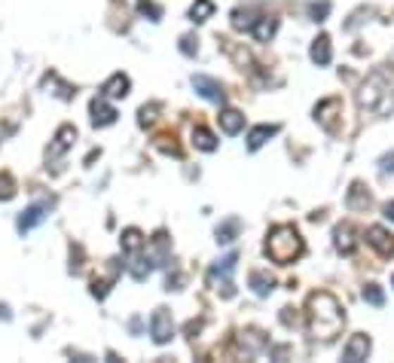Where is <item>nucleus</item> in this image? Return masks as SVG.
Segmentation results:
<instances>
[{"label": "nucleus", "instance_id": "f257e3e1", "mask_svg": "<svg viewBox=\"0 0 394 363\" xmlns=\"http://www.w3.org/2000/svg\"><path fill=\"white\" fill-rule=\"evenodd\" d=\"M306 321H309V336L312 342L330 345L345 327V309L339 300L327 290H315L306 300Z\"/></svg>", "mask_w": 394, "mask_h": 363}, {"label": "nucleus", "instance_id": "f03ea898", "mask_svg": "<svg viewBox=\"0 0 394 363\" xmlns=\"http://www.w3.org/2000/svg\"><path fill=\"white\" fill-rule=\"evenodd\" d=\"M357 107L376 116H391L394 113V70L388 64L376 68L364 86L357 89Z\"/></svg>", "mask_w": 394, "mask_h": 363}, {"label": "nucleus", "instance_id": "7ed1b4c3", "mask_svg": "<svg viewBox=\"0 0 394 363\" xmlns=\"http://www.w3.org/2000/svg\"><path fill=\"white\" fill-rule=\"evenodd\" d=\"M302 254H306V241H302L297 226L278 223V226L269 229V235H266V257H269L275 266H290V263H297Z\"/></svg>", "mask_w": 394, "mask_h": 363}, {"label": "nucleus", "instance_id": "20e7f679", "mask_svg": "<svg viewBox=\"0 0 394 363\" xmlns=\"http://www.w3.org/2000/svg\"><path fill=\"white\" fill-rule=\"evenodd\" d=\"M235 263H238V257L229 254V257H223L220 263H214L208 269V287H214L223 300H233V296H235L233 278H229V275H233V269H235Z\"/></svg>", "mask_w": 394, "mask_h": 363}, {"label": "nucleus", "instance_id": "39448f33", "mask_svg": "<svg viewBox=\"0 0 394 363\" xmlns=\"http://www.w3.org/2000/svg\"><path fill=\"white\" fill-rule=\"evenodd\" d=\"M343 98H324L321 104L315 107V123L324 128V132L336 135L339 125H343Z\"/></svg>", "mask_w": 394, "mask_h": 363}, {"label": "nucleus", "instance_id": "423d86ee", "mask_svg": "<svg viewBox=\"0 0 394 363\" xmlns=\"http://www.w3.org/2000/svg\"><path fill=\"white\" fill-rule=\"evenodd\" d=\"M150 336L156 345H168L171 336H174V321H171V314L165 312V309H156L153 312V318H150Z\"/></svg>", "mask_w": 394, "mask_h": 363}, {"label": "nucleus", "instance_id": "0eeeda50", "mask_svg": "<svg viewBox=\"0 0 394 363\" xmlns=\"http://www.w3.org/2000/svg\"><path fill=\"white\" fill-rule=\"evenodd\" d=\"M49 208H52V199L49 202H34L31 208H25L22 214H18V232H31L34 226H40V223L49 217Z\"/></svg>", "mask_w": 394, "mask_h": 363}, {"label": "nucleus", "instance_id": "6e6552de", "mask_svg": "<svg viewBox=\"0 0 394 363\" xmlns=\"http://www.w3.org/2000/svg\"><path fill=\"white\" fill-rule=\"evenodd\" d=\"M367 245H370L382 259L394 257V235L385 226H370L367 229Z\"/></svg>", "mask_w": 394, "mask_h": 363}, {"label": "nucleus", "instance_id": "1a4fd4ad", "mask_svg": "<svg viewBox=\"0 0 394 363\" xmlns=\"http://www.w3.org/2000/svg\"><path fill=\"white\" fill-rule=\"evenodd\" d=\"M192 86H196V92H199L202 98L214 101V104H220V107L226 104V92H223V86H220L214 77H205V73H199V77H192Z\"/></svg>", "mask_w": 394, "mask_h": 363}, {"label": "nucleus", "instance_id": "9d476101", "mask_svg": "<svg viewBox=\"0 0 394 363\" xmlns=\"http://www.w3.org/2000/svg\"><path fill=\"white\" fill-rule=\"evenodd\" d=\"M370 336L367 333H355L352 339H348V345L343 348V360L345 363H361V360H367L370 357Z\"/></svg>", "mask_w": 394, "mask_h": 363}, {"label": "nucleus", "instance_id": "9b49d317", "mask_svg": "<svg viewBox=\"0 0 394 363\" xmlns=\"http://www.w3.org/2000/svg\"><path fill=\"white\" fill-rule=\"evenodd\" d=\"M73 141H77V128L73 125H61L59 132H55L49 150H46V159H59V156H64L73 147Z\"/></svg>", "mask_w": 394, "mask_h": 363}, {"label": "nucleus", "instance_id": "f8f14e48", "mask_svg": "<svg viewBox=\"0 0 394 363\" xmlns=\"http://www.w3.org/2000/svg\"><path fill=\"white\" fill-rule=\"evenodd\" d=\"M119 272H123V263H119V259H107V275L92 281V296H95V300H104V296L110 293V287L116 284Z\"/></svg>", "mask_w": 394, "mask_h": 363}, {"label": "nucleus", "instance_id": "ddd939ff", "mask_svg": "<svg viewBox=\"0 0 394 363\" xmlns=\"http://www.w3.org/2000/svg\"><path fill=\"white\" fill-rule=\"evenodd\" d=\"M89 113H92V125H95V128H107V125L116 123V110L107 104L104 95L92 101V104H89Z\"/></svg>", "mask_w": 394, "mask_h": 363}, {"label": "nucleus", "instance_id": "4468645a", "mask_svg": "<svg viewBox=\"0 0 394 363\" xmlns=\"http://www.w3.org/2000/svg\"><path fill=\"white\" fill-rule=\"evenodd\" d=\"M333 238H336V250L343 257H352L355 250H357V229L352 226V223H343V226H336Z\"/></svg>", "mask_w": 394, "mask_h": 363}, {"label": "nucleus", "instance_id": "2eb2a0df", "mask_svg": "<svg viewBox=\"0 0 394 363\" xmlns=\"http://www.w3.org/2000/svg\"><path fill=\"white\" fill-rule=\"evenodd\" d=\"M345 204L348 211H367L373 204V195L367 192V186L361 180H355L352 186H348V195H345Z\"/></svg>", "mask_w": 394, "mask_h": 363}, {"label": "nucleus", "instance_id": "dca6fc26", "mask_svg": "<svg viewBox=\"0 0 394 363\" xmlns=\"http://www.w3.org/2000/svg\"><path fill=\"white\" fill-rule=\"evenodd\" d=\"M128 89H132V80H128L125 73H113V77L101 86V95H104L107 101H116V98H125Z\"/></svg>", "mask_w": 394, "mask_h": 363}, {"label": "nucleus", "instance_id": "f3484780", "mask_svg": "<svg viewBox=\"0 0 394 363\" xmlns=\"http://www.w3.org/2000/svg\"><path fill=\"white\" fill-rule=\"evenodd\" d=\"M220 46H223V52H226L229 59H233L242 70H254V59H251V52H247L245 46H238V43H233V40H226V37H220Z\"/></svg>", "mask_w": 394, "mask_h": 363}, {"label": "nucleus", "instance_id": "a211bd4d", "mask_svg": "<svg viewBox=\"0 0 394 363\" xmlns=\"http://www.w3.org/2000/svg\"><path fill=\"white\" fill-rule=\"evenodd\" d=\"M275 31H278V18H272V16H257V22L251 27V37L257 43H269Z\"/></svg>", "mask_w": 394, "mask_h": 363}, {"label": "nucleus", "instance_id": "6ab92c4d", "mask_svg": "<svg viewBox=\"0 0 394 363\" xmlns=\"http://www.w3.org/2000/svg\"><path fill=\"white\" fill-rule=\"evenodd\" d=\"M309 55H312V61H315L318 68H327L330 59H333V49H330V37L327 34H318L315 40H312Z\"/></svg>", "mask_w": 394, "mask_h": 363}, {"label": "nucleus", "instance_id": "aec40b11", "mask_svg": "<svg viewBox=\"0 0 394 363\" xmlns=\"http://www.w3.org/2000/svg\"><path fill=\"white\" fill-rule=\"evenodd\" d=\"M153 259H150V254H141V250H137V254H132V263H128V272H132V278L135 281H147V278H150V272H153Z\"/></svg>", "mask_w": 394, "mask_h": 363}, {"label": "nucleus", "instance_id": "412c9836", "mask_svg": "<svg viewBox=\"0 0 394 363\" xmlns=\"http://www.w3.org/2000/svg\"><path fill=\"white\" fill-rule=\"evenodd\" d=\"M217 119H220V128H223L226 135H238L245 128V113H238V110H233V107H223Z\"/></svg>", "mask_w": 394, "mask_h": 363}, {"label": "nucleus", "instance_id": "4be33fe9", "mask_svg": "<svg viewBox=\"0 0 394 363\" xmlns=\"http://www.w3.org/2000/svg\"><path fill=\"white\" fill-rule=\"evenodd\" d=\"M275 135H278V125H257V128H251V135H247V150L251 153L260 150V147Z\"/></svg>", "mask_w": 394, "mask_h": 363}, {"label": "nucleus", "instance_id": "5701e85b", "mask_svg": "<svg viewBox=\"0 0 394 363\" xmlns=\"http://www.w3.org/2000/svg\"><path fill=\"white\" fill-rule=\"evenodd\" d=\"M247 281H251V287H254L257 296H269V293L275 290V278H272L269 272H260V269H254Z\"/></svg>", "mask_w": 394, "mask_h": 363}, {"label": "nucleus", "instance_id": "b1692460", "mask_svg": "<svg viewBox=\"0 0 394 363\" xmlns=\"http://www.w3.org/2000/svg\"><path fill=\"white\" fill-rule=\"evenodd\" d=\"M119 241H123V250H125V254L128 257H132V254H137V250H144V245H147V238H144V232L141 229H125L123 232V238H119Z\"/></svg>", "mask_w": 394, "mask_h": 363}, {"label": "nucleus", "instance_id": "393cba45", "mask_svg": "<svg viewBox=\"0 0 394 363\" xmlns=\"http://www.w3.org/2000/svg\"><path fill=\"white\" fill-rule=\"evenodd\" d=\"M238 229H242V220L238 217H229L226 223H220L217 226V245H233L238 238Z\"/></svg>", "mask_w": 394, "mask_h": 363}, {"label": "nucleus", "instance_id": "a878e982", "mask_svg": "<svg viewBox=\"0 0 394 363\" xmlns=\"http://www.w3.org/2000/svg\"><path fill=\"white\" fill-rule=\"evenodd\" d=\"M238 345H242V351L245 355H257L260 348H266V336L260 330H247V333H242V339H238Z\"/></svg>", "mask_w": 394, "mask_h": 363}, {"label": "nucleus", "instance_id": "bb28decb", "mask_svg": "<svg viewBox=\"0 0 394 363\" xmlns=\"http://www.w3.org/2000/svg\"><path fill=\"white\" fill-rule=\"evenodd\" d=\"M192 144H196L199 150H205V153H214L217 150V137L211 135L208 128H202V125L192 128Z\"/></svg>", "mask_w": 394, "mask_h": 363}, {"label": "nucleus", "instance_id": "cd10ccee", "mask_svg": "<svg viewBox=\"0 0 394 363\" xmlns=\"http://www.w3.org/2000/svg\"><path fill=\"white\" fill-rule=\"evenodd\" d=\"M254 22H257L254 9H233V27H235V31H247V34H251Z\"/></svg>", "mask_w": 394, "mask_h": 363}, {"label": "nucleus", "instance_id": "c85d7f7f", "mask_svg": "<svg viewBox=\"0 0 394 363\" xmlns=\"http://www.w3.org/2000/svg\"><path fill=\"white\" fill-rule=\"evenodd\" d=\"M211 16H214V4H211V0H196V4L190 6V18H192V22H208Z\"/></svg>", "mask_w": 394, "mask_h": 363}, {"label": "nucleus", "instance_id": "c756f323", "mask_svg": "<svg viewBox=\"0 0 394 363\" xmlns=\"http://www.w3.org/2000/svg\"><path fill=\"white\" fill-rule=\"evenodd\" d=\"M43 86H55V89H59L55 95L64 98V101H70L73 95H77V89H73V86H64V82H59V77H55V73H46V77H43Z\"/></svg>", "mask_w": 394, "mask_h": 363}, {"label": "nucleus", "instance_id": "7c9ffc66", "mask_svg": "<svg viewBox=\"0 0 394 363\" xmlns=\"http://www.w3.org/2000/svg\"><path fill=\"white\" fill-rule=\"evenodd\" d=\"M364 300L370 302V305H382V302H385L382 287H379V284H367V287H364Z\"/></svg>", "mask_w": 394, "mask_h": 363}, {"label": "nucleus", "instance_id": "2f4dec72", "mask_svg": "<svg viewBox=\"0 0 394 363\" xmlns=\"http://www.w3.org/2000/svg\"><path fill=\"white\" fill-rule=\"evenodd\" d=\"M156 147H159L162 153H171V156H180V147L174 144V135H162V137H156Z\"/></svg>", "mask_w": 394, "mask_h": 363}, {"label": "nucleus", "instance_id": "473e14b6", "mask_svg": "<svg viewBox=\"0 0 394 363\" xmlns=\"http://www.w3.org/2000/svg\"><path fill=\"white\" fill-rule=\"evenodd\" d=\"M156 110H159V104H150V107H141L137 110V125L141 128H147L156 119Z\"/></svg>", "mask_w": 394, "mask_h": 363}, {"label": "nucleus", "instance_id": "72a5a7b5", "mask_svg": "<svg viewBox=\"0 0 394 363\" xmlns=\"http://www.w3.org/2000/svg\"><path fill=\"white\" fill-rule=\"evenodd\" d=\"M16 195V183H13V178H9V174H0V199H13Z\"/></svg>", "mask_w": 394, "mask_h": 363}, {"label": "nucleus", "instance_id": "f704fd0d", "mask_svg": "<svg viewBox=\"0 0 394 363\" xmlns=\"http://www.w3.org/2000/svg\"><path fill=\"white\" fill-rule=\"evenodd\" d=\"M180 52H183V55H196V52H199V40H196V37H192V34H183V37H180Z\"/></svg>", "mask_w": 394, "mask_h": 363}, {"label": "nucleus", "instance_id": "c9c22d12", "mask_svg": "<svg viewBox=\"0 0 394 363\" xmlns=\"http://www.w3.org/2000/svg\"><path fill=\"white\" fill-rule=\"evenodd\" d=\"M70 272L73 275L82 272V247L80 245H70Z\"/></svg>", "mask_w": 394, "mask_h": 363}, {"label": "nucleus", "instance_id": "e433bc0d", "mask_svg": "<svg viewBox=\"0 0 394 363\" xmlns=\"http://www.w3.org/2000/svg\"><path fill=\"white\" fill-rule=\"evenodd\" d=\"M281 324H284V327H300V314L293 312L290 305H284V309H281Z\"/></svg>", "mask_w": 394, "mask_h": 363}, {"label": "nucleus", "instance_id": "4c0bfd02", "mask_svg": "<svg viewBox=\"0 0 394 363\" xmlns=\"http://www.w3.org/2000/svg\"><path fill=\"white\" fill-rule=\"evenodd\" d=\"M309 13H312V18H315V22H324L327 13H330V4H327V0H321V4H312Z\"/></svg>", "mask_w": 394, "mask_h": 363}, {"label": "nucleus", "instance_id": "58836bf2", "mask_svg": "<svg viewBox=\"0 0 394 363\" xmlns=\"http://www.w3.org/2000/svg\"><path fill=\"white\" fill-rule=\"evenodd\" d=\"M137 9H141L144 16H150L153 22H159V18H162V9L156 6V4H150V0H141V6H137Z\"/></svg>", "mask_w": 394, "mask_h": 363}, {"label": "nucleus", "instance_id": "ea45409f", "mask_svg": "<svg viewBox=\"0 0 394 363\" xmlns=\"http://www.w3.org/2000/svg\"><path fill=\"white\" fill-rule=\"evenodd\" d=\"M180 284H183V275L174 272V275H168V281H165V290H180Z\"/></svg>", "mask_w": 394, "mask_h": 363}, {"label": "nucleus", "instance_id": "a19ab883", "mask_svg": "<svg viewBox=\"0 0 394 363\" xmlns=\"http://www.w3.org/2000/svg\"><path fill=\"white\" fill-rule=\"evenodd\" d=\"M199 333H202V321H190V324H187V336H190V339H196Z\"/></svg>", "mask_w": 394, "mask_h": 363}, {"label": "nucleus", "instance_id": "79ce46f5", "mask_svg": "<svg viewBox=\"0 0 394 363\" xmlns=\"http://www.w3.org/2000/svg\"><path fill=\"white\" fill-rule=\"evenodd\" d=\"M379 168L388 174V171H394V153H388V156H382V162H379Z\"/></svg>", "mask_w": 394, "mask_h": 363}, {"label": "nucleus", "instance_id": "37998d69", "mask_svg": "<svg viewBox=\"0 0 394 363\" xmlns=\"http://www.w3.org/2000/svg\"><path fill=\"white\" fill-rule=\"evenodd\" d=\"M382 211H385V220H391V223H394V202H388Z\"/></svg>", "mask_w": 394, "mask_h": 363}, {"label": "nucleus", "instance_id": "c03bdc74", "mask_svg": "<svg viewBox=\"0 0 394 363\" xmlns=\"http://www.w3.org/2000/svg\"><path fill=\"white\" fill-rule=\"evenodd\" d=\"M0 318L9 321V309H6V305H0Z\"/></svg>", "mask_w": 394, "mask_h": 363}, {"label": "nucleus", "instance_id": "a18cd8bd", "mask_svg": "<svg viewBox=\"0 0 394 363\" xmlns=\"http://www.w3.org/2000/svg\"><path fill=\"white\" fill-rule=\"evenodd\" d=\"M391 284H394V281H391Z\"/></svg>", "mask_w": 394, "mask_h": 363}]
</instances>
